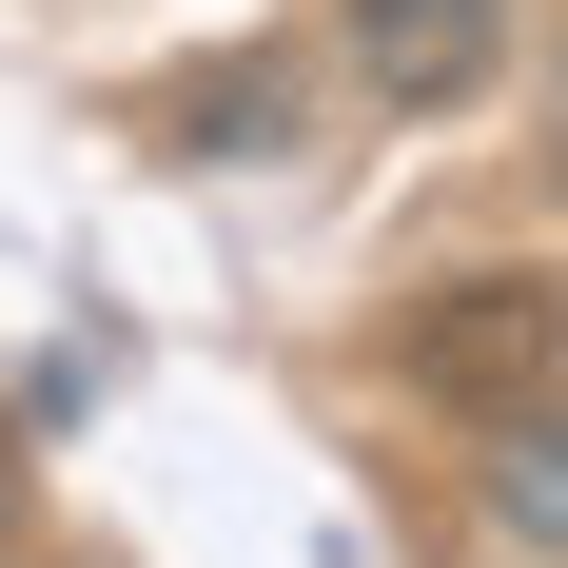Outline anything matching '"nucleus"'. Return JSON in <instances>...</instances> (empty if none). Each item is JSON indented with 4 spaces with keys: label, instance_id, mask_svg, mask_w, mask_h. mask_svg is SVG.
I'll use <instances>...</instances> for the list:
<instances>
[{
    "label": "nucleus",
    "instance_id": "1",
    "mask_svg": "<svg viewBox=\"0 0 568 568\" xmlns=\"http://www.w3.org/2000/svg\"><path fill=\"white\" fill-rule=\"evenodd\" d=\"M412 373L452 412H490V432H549V373H568V294L549 275H452L432 314H412Z\"/></svg>",
    "mask_w": 568,
    "mask_h": 568
},
{
    "label": "nucleus",
    "instance_id": "2",
    "mask_svg": "<svg viewBox=\"0 0 568 568\" xmlns=\"http://www.w3.org/2000/svg\"><path fill=\"white\" fill-rule=\"evenodd\" d=\"M490 59H510V20H490V0H353V79H373L393 118H452Z\"/></svg>",
    "mask_w": 568,
    "mask_h": 568
},
{
    "label": "nucleus",
    "instance_id": "3",
    "mask_svg": "<svg viewBox=\"0 0 568 568\" xmlns=\"http://www.w3.org/2000/svg\"><path fill=\"white\" fill-rule=\"evenodd\" d=\"M158 138L176 158H294V59H196L158 99Z\"/></svg>",
    "mask_w": 568,
    "mask_h": 568
}]
</instances>
